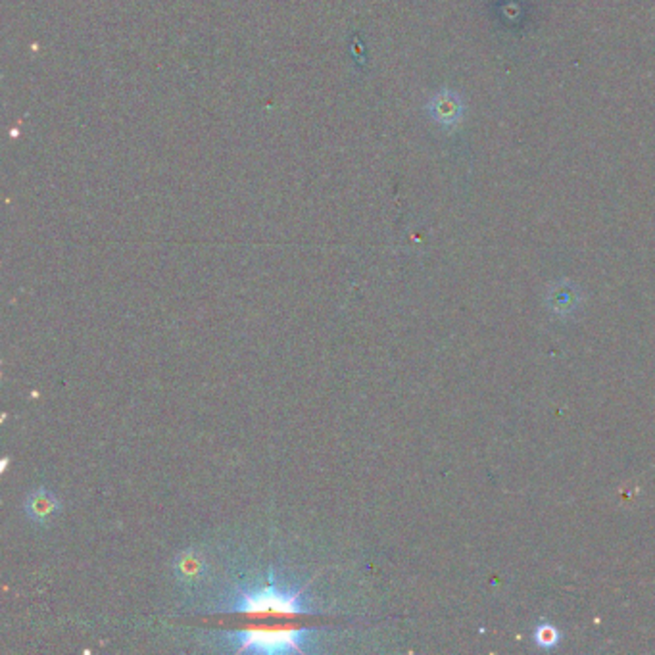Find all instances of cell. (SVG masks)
Here are the masks:
<instances>
[{"label": "cell", "instance_id": "6da1fadb", "mask_svg": "<svg viewBox=\"0 0 655 655\" xmlns=\"http://www.w3.org/2000/svg\"><path fill=\"white\" fill-rule=\"evenodd\" d=\"M215 613L262 615H317L321 613L306 587L269 567L254 578L234 580L212 606Z\"/></svg>", "mask_w": 655, "mask_h": 655}, {"label": "cell", "instance_id": "7a4b0ae2", "mask_svg": "<svg viewBox=\"0 0 655 655\" xmlns=\"http://www.w3.org/2000/svg\"><path fill=\"white\" fill-rule=\"evenodd\" d=\"M321 629H246L215 632V644L233 653H309L319 646Z\"/></svg>", "mask_w": 655, "mask_h": 655}, {"label": "cell", "instance_id": "3957f363", "mask_svg": "<svg viewBox=\"0 0 655 655\" xmlns=\"http://www.w3.org/2000/svg\"><path fill=\"white\" fill-rule=\"evenodd\" d=\"M172 573L183 590H196L204 585L210 575V566L203 552L187 548L179 552L172 563Z\"/></svg>", "mask_w": 655, "mask_h": 655}, {"label": "cell", "instance_id": "277c9868", "mask_svg": "<svg viewBox=\"0 0 655 655\" xmlns=\"http://www.w3.org/2000/svg\"><path fill=\"white\" fill-rule=\"evenodd\" d=\"M26 515L29 517V521L37 523V525H47L54 515H57L62 509V502L54 496V493H50L48 488L39 486L31 490L26 498L24 504Z\"/></svg>", "mask_w": 655, "mask_h": 655}, {"label": "cell", "instance_id": "5b68a950", "mask_svg": "<svg viewBox=\"0 0 655 655\" xmlns=\"http://www.w3.org/2000/svg\"><path fill=\"white\" fill-rule=\"evenodd\" d=\"M431 114L434 116L436 121L441 123H452L458 120L460 114V104L458 99L452 95H439L434 97L431 102Z\"/></svg>", "mask_w": 655, "mask_h": 655}]
</instances>
